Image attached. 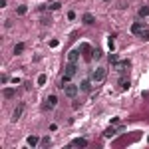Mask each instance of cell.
<instances>
[{
  "instance_id": "cell-1",
  "label": "cell",
  "mask_w": 149,
  "mask_h": 149,
  "mask_svg": "<svg viewBox=\"0 0 149 149\" xmlns=\"http://www.w3.org/2000/svg\"><path fill=\"white\" fill-rule=\"evenodd\" d=\"M106 74H108L106 68H96V70L92 72V82H96V84H98V82H104V80H106Z\"/></svg>"
},
{
  "instance_id": "cell-2",
  "label": "cell",
  "mask_w": 149,
  "mask_h": 149,
  "mask_svg": "<svg viewBox=\"0 0 149 149\" xmlns=\"http://www.w3.org/2000/svg\"><path fill=\"white\" fill-rule=\"evenodd\" d=\"M62 90H64V94L68 98H76L78 96V86H74V84H66V86H62Z\"/></svg>"
},
{
  "instance_id": "cell-3",
  "label": "cell",
  "mask_w": 149,
  "mask_h": 149,
  "mask_svg": "<svg viewBox=\"0 0 149 149\" xmlns=\"http://www.w3.org/2000/svg\"><path fill=\"white\" fill-rule=\"evenodd\" d=\"M143 28H145V26H143L141 22H135V24L131 26V32H133L135 36H141V32H143Z\"/></svg>"
},
{
  "instance_id": "cell-4",
  "label": "cell",
  "mask_w": 149,
  "mask_h": 149,
  "mask_svg": "<svg viewBox=\"0 0 149 149\" xmlns=\"http://www.w3.org/2000/svg\"><path fill=\"white\" fill-rule=\"evenodd\" d=\"M64 70H66V74H68V76H76V70H78V68H76L74 62H68V66H66Z\"/></svg>"
},
{
  "instance_id": "cell-5",
  "label": "cell",
  "mask_w": 149,
  "mask_h": 149,
  "mask_svg": "<svg viewBox=\"0 0 149 149\" xmlns=\"http://www.w3.org/2000/svg\"><path fill=\"white\" fill-rule=\"evenodd\" d=\"M80 52H84V54H86V60H90V58H92V56H90V52H92L90 44H82V46H80Z\"/></svg>"
},
{
  "instance_id": "cell-6",
  "label": "cell",
  "mask_w": 149,
  "mask_h": 149,
  "mask_svg": "<svg viewBox=\"0 0 149 149\" xmlns=\"http://www.w3.org/2000/svg\"><path fill=\"white\" fill-rule=\"evenodd\" d=\"M78 58H80V50H72L70 54H68V62H78Z\"/></svg>"
},
{
  "instance_id": "cell-7",
  "label": "cell",
  "mask_w": 149,
  "mask_h": 149,
  "mask_svg": "<svg viewBox=\"0 0 149 149\" xmlns=\"http://www.w3.org/2000/svg\"><path fill=\"white\" fill-rule=\"evenodd\" d=\"M72 145H74V147H86V145H88V139L78 137V139H74V141H72Z\"/></svg>"
},
{
  "instance_id": "cell-8",
  "label": "cell",
  "mask_w": 149,
  "mask_h": 149,
  "mask_svg": "<svg viewBox=\"0 0 149 149\" xmlns=\"http://www.w3.org/2000/svg\"><path fill=\"white\" fill-rule=\"evenodd\" d=\"M82 20H84V24H88V26H90V24H94V22H96V20H94V16H92V14H90V12H86V14H84V16H82Z\"/></svg>"
},
{
  "instance_id": "cell-9",
  "label": "cell",
  "mask_w": 149,
  "mask_h": 149,
  "mask_svg": "<svg viewBox=\"0 0 149 149\" xmlns=\"http://www.w3.org/2000/svg\"><path fill=\"white\" fill-rule=\"evenodd\" d=\"M26 141H28V145H30V147H34V145H38V143H40V139H38V135H30V137H28Z\"/></svg>"
},
{
  "instance_id": "cell-10",
  "label": "cell",
  "mask_w": 149,
  "mask_h": 149,
  "mask_svg": "<svg viewBox=\"0 0 149 149\" xmlns=\"http://www.w3.org/2000/svg\"><path fill=\"white\" fill-rule=\"evenodd\" d=\"M22 110H24V108H22V106H18V108H16V110H14V113H12V119H14V121H16V119H18V117H20V115H22Z\"/></svg>"
},
{
  "instance_id": "cell-11",
  "label": "cell",
  "mask_w": 149,
  "mask_h": 149,
  "mask_svg": "<svg viewBox=\"0 0 149 149\" xmlns=\"http://www.w3.org/2000/svg\"><path fill=\"white\" fill-rule=\"evenodd\" d=\"M129 60H121V62H117V70H123V68H129Z\"/></svg>"
},
{
  "instance_id": "cell-12",
  "label": "cell",
  "mask_w": 149,
  "mask_h": 149,
  "mask_svg": "<svg viewBox=\"0 0 149 149\" xmlns=\"http://www.w3.org/2000/svg\"><path fill=\"white\" fill-rule=\"evenodd\" d=\"M14 96H16V92H14L12 88H6V90H4V98L10 100V98H14Z\"/></svg>"
},
{
  "instance_id": "cell-13",
  "label": "cell",
  "mask_w": 149,
  "mask_h": 149,
  "mask_svg": "<svg viewBox=\"0 0 149 149\" xmlns=\"http://www.w3.org/2000/svg\"><path fill=\"white\" fill-rule=\"evenodd\" d=\"M104 135H106V137H113V135H117V131H115L113 127H108V129L104 131Z\"/></svg>"
},
{
  "instance_id": "cell-14",
  "label": "cell",
  "mask_w": 149,
  "mask_h": 149,
  "mask_svg": "<svg viewBox=\"0 0 149 149\" xmlns=\"http://www.w3.org/2000/svg\"><path fill=\"white\" fill-rule=\"evenodd\" d=\"M24 48H26V46H24L22 42H20V44H16V46H14V54H22V52H24Z\"/></svg>"
},
{
  "instance_id": "cell-15",
  "label": "cell",
  "mask_w": 149,
  "mask_h": 149,
  "mask_svg": "<svg viewBox=\"0 0 149 149\" xmlns=\"http://www.w3.org/2000/svg\"><path fill=\"white\" fill-rule=\"evenodd\" d=\"M82 90H84V92H90V90H92V82H90V80L82 82Z\"/></svg>"
},
{
  "instance_id": "cell-16",
  "label": "cell",
  "mask_w": 149,
  "mask_h": 149,
  "mask_svg": "<svg viewBox=\"0 0 149 149\" xmlns=\"http://www.w3.org/2000/svg\"><path fill=\"white\" fill-rule=\"evenodd\" d=\"M56 104H58V98H56V96H50V98H48V108H54Z\"/></svg>"
},
{
  "instance_id": "cell-17",
  "label": "cell",
  "mask_w": 149,
  "mask_h": 149,
  "mask_svg": "<svg viewBox=\"0 0 149 149\" xmlns=\"http://www.w3.org/2000/svg\"><path fill=\"white\" fill-rule=\"evenodd\" d=\"M139 16H141V18L149 16V6H143V8H139Z\"/></svg>"
},
{
  "instance_id": "cell-18",
  "label": "cell",
  "mask_w": 149,
  "mask_h": 149,
  "mask_svg": "<svg viewBox=\"0 0 149 149\" xmlns=\"http://www.w3.org/2000/svg\"><path fill=\"white\" fill-rule=\"evenodd\" d=\"M119 86H121L123 90H127V88H129L131 84H129V80H125V78H121V80H119Z\"/></svg>"
},
{
  "instance_id": "cell-19",
  "label": "cell",
  "mask_w": 149,
  "mask_h": 149,
  "mask_svg": "<svg viewBox=\"0 0 149 149\" xmlns=\"http://www.w3.org/2000/svg\"><path fill=\"white\" fill-rule=\"evenodd\" d=\"M46 84V74H40L38 76V86H44Z\"/></svg>"
},
{
  "instance_id": "cell-20",
  "label": "cell",
  "mask_w": 149,
  "mask_h": 149,
  "mask_svg": "<svg viewBox=\"0 0 149 149\" xmlns=\"http://www.w3.org/2000/svg\"><path fill=\"white\" fill-rule=\"evenodd\" d=\"M26 10H28V8H26L24 4H22V6H18V14H20V16H24V14H26Z\"/></svg>"
},
{
  "instance_id": "cell-21",
  "label": "cell",
  "mask_w": 149,
  "mask_h": 149,
  "mask_svg": "<svg viewBox=\"0 0 149 149\" xmlns=\"http://www.w3.org/2000/svg\"><path fill=\"white\" fill-rule=\"evenodd\" d=\"M92 58L100 60V58H102V52H100V50H94V52H92Z\"/></svg>"
},
{
  "instance_id": "cell-22",
  "label": "cell",
  "mask_w": 149,
  "mask_h": 149,
  "mask_svg": "<svg viewBox=\"0 0 149 149\" xmlns=\"http://www.w3.org/2000/svg\"><path fill=\"white\" fill-rule=\"evenodd\" d=\"M60 6H62V4H60V2H52V4H50V10H58V8H60Z\"/></svg>"
},
{
  "instance_id": "cell-23",
  "label": "cell",
  "mask_w": 149,
  "mask_h": 149,
  "mask_svg": "<svg viewBox=\"0 0 149 149\" xmlns=\"http://www.w3.org/2000/svg\"><path fill=\"white\" fill-rule=\"evenodd\" d=\"M141 38L149 40V28H143V32H141Z\"/></svg>"
},
{
  "instance_id": "cell-24",
  "label": "cell",
  "mask_w": 149,
  "mask_h": 149,
  "mask_svg": "<svg viewBox=\"0 0 149 149\" xmlns=\"http://www.w3.org/2000/svg\"><path fill=\"white\" fill-rule=\"evenodd\" d=\"M110 62H112V64H117V56H115V54H110Z\"/></svg>"
},
{
  "instance_id": "cell-25",
  "label": "cell",
  "mask_w": 149,
  "mask_h": 149,
  "mask_svg": "<svg viewBox=\"0 0 149 149\" xmlns=\"http://www.w3.org/2000/svg\"><path fill=\"white\" fill-rule=\"evenodd\" d=\"M40 143H42V145H44V147H48V145H50V137H44V139H42V141H40Z\"/></svg>"
},
{
  "instance_id": "cell-26",
  "label": "cell",
  "mask_w": 149,
  "mask_h": 149,
  "mask_svg": "<svg viewBox=\"0 0 149 149\" xmlns=\"http://www.w3.org/2000/svg\"><path fill=\"white\" fill-rule=\"evenodd\" d=\"M70 78H72V76H68V74L64 76V78H62V86H64V84H68V82H70Z\"/></svg>"
},
{
  "instance_id": "cell-27",
  "label": "cell",
  "mask_w": 149,
  "mask_h": 149,
  "mask_svg": "<svg viewBox=\"0 0 149 149\" xmlns=\"http://www.w3.org/2000/svg\"><path fill=\"white\" fill-rule=\"evenodd\" d=\"M58 44H60L58 40H52V42H50V46H52V48H58Z\"/></svg>"
},
{
  "instance_id": "cell-28",
  "label": "cell",
  "mask_w": 149,
  "mask_h": 149,
  "mask_svg": "<svg viewBox=\"0 0 149 149\" xmlns=\"http://www.w3.org/2000/svg\"><path fill=\"white\" fill-rule=\"evenodd\" d=\"M106 2H110V0H106Z\"/></svg>"
},
{
  "instance_id": "cell-29",
  "label": "cell",
  "mask_w": 149,
  "mask_h": 149,
  "mask_svg": "<svg viewBox=\"0 0 149 149\" xmlns=\"http://www.w3.org/2000/svg\"><path fill=\"white\" fill-rule=\"evenodd\" d=\"M147 141H149V137H147Z\"/></svg>"
}]
</instances>
